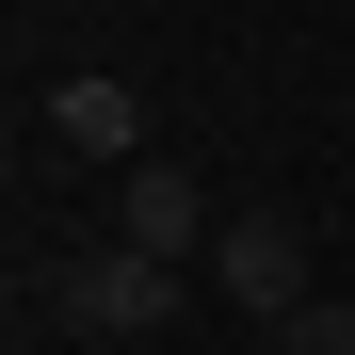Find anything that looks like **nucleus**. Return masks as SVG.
I'll use <instances>...</instances> for the list:
<instances>
[{
    "label": "nucleus",
    "mask_w": 355,
    "mask_h": 355,
    "mask_svg": "<svg viewBox=\"0 0 355 355\" xmlns=\"http://www.w3.org/2000/svg\"><path fill=\"white\" fill-rule=\"evenodd\" d=\"M65 339H162L178 323V259H146V243H81V259H49V275H17Z\"/></svg>",
    "instance_id": "1"
},
{
    "label": "nucleus",
    "mask_w": 355,
    "mask_h": 355,
    "mask_svg": "<svg viewBox=\"0 0 355 355\" xmlns=\"http://www.w3.org/2000/svg\"><path fill=\"white\" fill-rule=\"evenodd\" d=\"M210 194H194V162H130L113 178V243H146V259H210Z\"/></svg>",
    "instance_id": "3"
},
{
    "label": "nucleus",
    "mask_w": 355,
    "mask_h": 355,
    "mask_svg": "<svg viewBox=\"0 0 355 355\" xmlns=\"http://www.w3.org/2000/svg\"><path fill=\"white\" fill-rule=\"evenodd\" d=\"M49 130H65L81 162H113V178H130V162H146V97L113 81V65H65V81H49Z\"/></svg>",
    "instance_id": "4"
},
{
    "label": "nucleus",
    "mask_w": 355,
    "mask_h": 355,
    "mask_svg": "<svg viewBox=\"0 0 355 355\" xmlns=\"http://www.w3.org/2000/svg\"><path fill=\"white\" fill-rule=\"evenodd\" d=\"M275 355H355V307H339V291H307V307L275 323Z\"/></svg>",
    "instance_id": "5"
},
{
    "label": "nucleus",
    "mask_w": 355,
    "mask_h": 355,
    "mask_svg": "<svg viewBox=\"0 0 355 355\" xmlns=\"http://www.w3.org/2000/svg\"><path fill=\"white\" fill-rule=\"evenodd\" d=\"M210 291L243 323H291V307H307V226H291V210H226L210 226Z\"/></svg>",
    "instance_id": "2"
}]
</instances>
